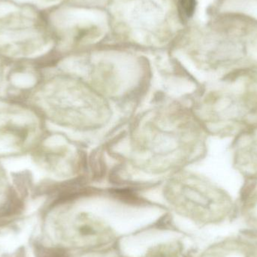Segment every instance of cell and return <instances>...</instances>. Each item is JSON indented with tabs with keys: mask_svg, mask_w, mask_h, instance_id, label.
I'll return each mask as SVG.
<instances>
[{
	"mask_svg": "<svg viewBox=\"0 0 257 257\" xmlns=\"http://www.w3.org/2000/svg\"><path fill=\"white\" fill-rule=\"evenodd\" d=\"M160 116L157 126L155 117L143 120L133 135V145L139 162L152 168L157 154L160 157L170 153L180 165L197 160L205 153L207 133L194 114L175 111Z\"/></svg>",
	"mask_w": 257,
	"mask_h": 257,
	"instance_id": "cell-2",
	"label": "cell"
},
{
	"mask_svg": "<svg viewBox=\"0 0 257 257\" xmlns=\"http://www.w3.org/2000/svg\"><path fill=\"white\" fill-rule=\"evenodd\" d=\"M196 99L193 114L207 133L235 139L257 130L256 70L223 75Z\"/></svg>",
	"mask_w": 257,
	"mask_h": 257,
	"instance_id": "cell-1",
	"label": "cell"
},
{
	"mask_svg": "<svg viewBox=\"0 0 257 257\" xmlns=\"http://www.w3.org/2000/svg\"><path fill=\"white\" fill-rule=\"evenodd\" d=\"M232 159L234 167L244 179L257 181V130L235 138Z\"/></svg>",
	"mask_w": 257,
	"mask_h": 257,
	"instance_id": "cell-6",
	"label": "cell"
},
{
	"mask_svg": "<svg viewBox=\"0 0 257 257\" xmlns=\"http://www.w3.org/2000/svg\"><path fill=\"white\" fill-rule=\"evenodd\" d=\"M42 116L28 104L0 102V156L23 154L42 136Z\"/></svg>",
	"mask_w": 257,
	"mask_h": 257,
	"instance_id": "cell-4",
	"label": "cell"
},
{
	"mask_svg": "<svg viewBox=\"0 0 257 257\" xmlns=\"http://www.w3.org/2000/svg\"><path fill=\"white\" fill-rule=\"evenodd\" d=\"M29 98L30 106L41 115L67 126L93 127L102 123L108 114L99 95L72 78L40 81Z\"/></svg>",
	"mask_w": 257,
	"mask_h": 257,
	"instance_id": "cell-3",
	"label": "cell"
},
{
	"mask_svg": "<svg viewBox=\"0 0 257 257\" xmlns=\"http://www.w3.org/2000/svg\"><path fill=\"white\" fill-rule=\"evenodd\" d=\"M166 193L176 206L186 211H213L230 206V199L222 189L194 174L176 175L169 181Z\"/></svg>",
	"mask_w": 257,
	"mask_h": 257,
	"instance_id": "cell-5",
	"label": "cell"
},
{
	"mask_svg": "<svg viewBox=\"0 0 257 257\" xmlns=\"http://www.w3.org/2000/svg\"><path fill=\"white\" fill-rule=\"evenodd\" d=\"M196 0H179L181 10L187 18L193 16L196 9Z\"/></svg>",
	"mask_w": 257,
	"mask_h": 257,
	"instance_id": "cell-7",
	"label": "cell"
}]
</instances>
